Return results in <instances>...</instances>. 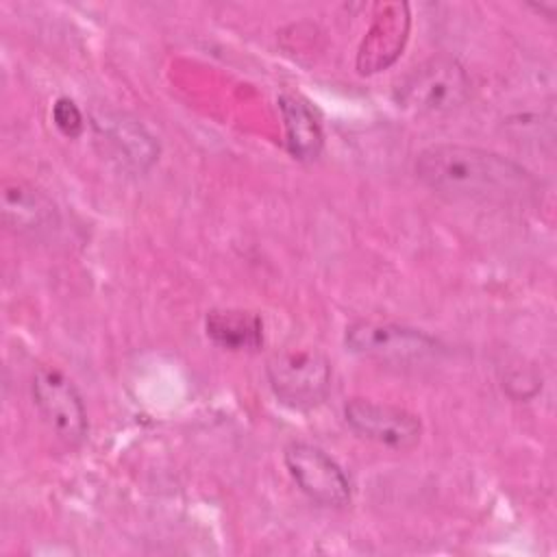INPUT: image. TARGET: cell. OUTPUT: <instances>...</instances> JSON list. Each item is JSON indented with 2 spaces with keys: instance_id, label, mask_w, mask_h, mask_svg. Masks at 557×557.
<instances>
[{
  "instance_id": "cell-1",
  "label": "cell",
  "mask_w": 557,
  "mask_h": 557,
  "mask_svg": "<svg viewBox=\"0 0 557 557\" xmlns=\"http://www.w3.org/2000/svg\"><path fill=\"white\" fill-rule=\"evenodd\" d=\"M413 172L420 183L450 200L511 205L540 191V181L518 161L461 144L424 148L413 161Z\"/></svg>"
},
{
  "instance_id": "cell-2",
  "label": "cell",
  "mask_w": 557,
  "mask_h": 557,
  "mask_svg": "<svg viewBox=\"0 0 557 557\" xmlns=\"http://www.w3.org/2000/svg\"><path fill=\"white\" fill-rule=\"evenodd\" d=\"M470 76L450 57H433L411 67L394 89L398 107L416 115H448L470 98Z\"/></svg>"
},
{
  "instance_id": "cell-3",
  "label": "cell",
  "mask_w": 557,
  "mask_h": 557,
  "mask_svg": "<svg viewBox=\"0 0 557 557\" xmlns=\"http://www.w3.org/2000/svg\"><path fill=\"white\" fill-rule=\"evenodd\" d=\"M344 344L352 355L392 366H418L433 361L444 346L433 335L396 322L357 320L344 333Z\"/></svg>"
},
{
  "instance_id": "cell-4",
  "label": "cell",
  "mask_w": 557,
  "mask_h": 557,
  "mask_svg": "<svg viewBox=\"0 0 557 557\" xmlns=\"http://www.w3.org/2000/svg\"><path fill=\"white\" fill-rule=\"evenodd\" d=\"M265 374L274 396L292 409L320 405L331 389V363L315 348H287L276 352Z\"/></svg>"
},
{
  "instance_id": "cell-5",
  "label": "cell",
  "mask_w": 557,
  "mask_h": 557,
  "mask_svg": "<svg viewBox=\"0 0 557 557\" xmlns=\"http://www.w3.org/2000/svg\"><path fill=\"white\" fill-rule=\"evenodd\" d=\"M35 407L48 429L65 444L76 446L87 435V411L81 392L61 370L41 366L30 381Z\"/></svg>"
},
{
  "instance_id": "cell-6",
  "label": "cell",
  "mask_w": 557,
  "mask_h": 557,
  "mask_svg": "<svg viewBox=\"0 0 557 557\" xmlns=\"http://www.w3.org/2000/svg\"><path fill=\"white\" fill-rule=\"evenodd\" d=\"M283 461L298 490L313 503L324 507H344L350 503V479L322 448L307 442H294L285 448Z\"/></svg>"
},
{
  "instance_id": "cell-7",
  "label": "cell",
  "mask_w": 557,
  "mask_h": 557,
  "mask_svg": "<svg viewBox=\"0 0 557 557\" xmlns=\"http://www.w3.org/2000/svg\"><path fill=\"white\" fill-rule=\"evenodd\" d=\"M344 420L359 437L394 450L413 448L422 435V424L411 411L366 398L348 400Z\"/></svg>"
},
{
  "instance_id": "cell-8",
  "label": "cell",
  "mask_w": 557,
  "mask_h": 557,
  "mask_svg": "<svg viewBox=\"0 0 557 557\" xmlns=\"http://www.w3.org/2000/svg\"><path fill=\"white\" fill-rule=\"evenodd\" d=\"M91 126L104 148L133 170H148L159 157L154 137L131 115L115 109H98L91 113Z\"/></svg>"
},
{
  "instance_id": "cell-9",
  "label": "cell",
  "mask_w": 557,
  "mask_h": 557,
  "mask_svg": "<svg viewBox=\"0 0 557 557\" xmlns=\"http://www.w3.org/2000/svg\"><path fill=\"white\" fill-rule=\"evenodd\" d=\"M409 33V7L405 2H387L379 7V13L366 33L359 52L357 70L361 74H374L389 67L405 48Z\"/></svg>"
},
{
  "instance_id": "cell-10",
  "label": "cell",
  "mask_w": 557,
  "mask_h": 557,
  "mask_svg": "<svg viewBox=\"0 0 557 557\" xmlns=\"http://www.w3.org/2000/svg\"><path fill=\"white\" fill-rule=\"evenodd\" d=\"M0 207L4 226L20 235H41L59 224V213L52 200L26 181H4L0 189Z\"/></svg>"
},
{
  "instance_id": "cell-11",
  "label": "cell",
  "mask_w": 557,
  "mask_h": 557,
  "mask_svg": "<svg viewBox=\"0 0 557 557\" xmlns=\"http://www.w3.org/2000/svg\"><path fill=\"white\" fill-rule=\"evenodd\" d=\"M278 109L285 122L289 154L300 161L315 159L324 146L322 124L318 115L300 96H294V94H283L278 98Z\"/></svg>"
},
{
  "instance_id": "cell-12",
  "label": "cell",
  "mask_w": 557,
  "mask_h": 557,
  "mask_svg": "<svg viewBox=\"0 0 557 557\" xmlns=\"http://www.w3.org/2000/svg\"><path fill=\"white\" fill-rule=\"evenodd\" d=\"M207 337L226 350H257L263 344V322L244 309H213L205 318Z\"/></svg>"
},
{
  "instance_id": "cell-13",
  "label": "cell",
  "mask_w": 557,
  "mask_h": 557,
  "mask_svg": "<svg viewBox=\"0 0 557 557\" xmlns=\"http://www.w3.org/2000/svg\"><path fill=\"white\" fill-rule=\"evenodd\" d=\"M52 122L65 137H78L85 128L81 109L70 98H59L52 107Z\"/></svg>"
}]
</instances>
